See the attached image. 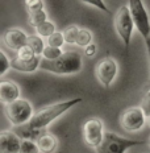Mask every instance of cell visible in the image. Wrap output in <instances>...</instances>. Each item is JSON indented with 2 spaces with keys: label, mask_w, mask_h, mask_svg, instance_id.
<instances>
[{
  "label": "cell",
  "mask_w": 150,
  "mask_h": 153,
  "mask_svg": "<svg viewBox=\"0 0 150 153\" xmlns=\"http://www.w3.org/2000/svg\"><path fill=\"white\" fill-rule=\"evenodd\" d=\"M82 100H83L82 98H74V99L63 100V102H59V103H54V104H50V106L41 108L40 111H37L34 114V116L32 117V120L28 126L32 129L44 131L49 124H52L55 119L62 116L65 112H67L70 108H72L78 103H81Z\"/></svg>",
  "instance_id": "6da1fadb"
},
{
  "label": "cell",
  "mask_w": 150,
  "mask_h": 153,
  "mask_svg": "<svg viewBox=\"0 0 150 153\" xmlns=\"http://www.w3.org/2000/svg\"><path fill=\"white\" fill-rule=\"evenodd\" d=\"M83 68L82 56L78 52H65L55 61H46L42 59L40 65L41 70L53 73L58 75L78 74Z\"/></svg>",
  "instance_id": "7a4b0ae2"
},
{
  "label": "cell",
  "mask_w": 150,
  "mask_h": 153,
  "mask_svg": "<svg viewBox=\"0 0 150 153\" xmlns=\"http://www.w3.org/2000/svg\"><path fill=\"white\" fill-rule=\"evenodd\" d=\"M4 114L7 116L8 122L15 127H23L24 124H29L32 117L34 116L33 106L30 102L24 98L15 100L13 103L4 107Z\"/></svg>",
  "instance_id": "3957f363"
},
{
  "label": "cell",
  "mask_w": 150,
  "mask_h": 153,
  "mask_svg": "<svg viewBox=\"0 0 150 153\" xmlns=\"http://www.w3.org/2000/svg\"><path fill=\"white\" fill-rule=\"evenodd\" d=\"M141 144H145L143 140L125 139L111 132V131H105L103 141L95 151H96V153H125L129 148Z\"/></svg>",
  "instance_id": "277c9868"
},
{
  "label": "cell",
  "mask_w": 150,
  "mask_h": 153,
  "mask_svg": "<svg viewBox=\"0 0 150 153\" xmlns=\"http://www.w3.org/2000/svg\"><path fill=\"white\" fill-rule=\"evenodd\" d=\"M115 29H116L119 37L121 38L123 44L126 48L130 45V40H132L133 29H134V21H133L132 13L128 5H121L117 9L116 15H115Z\"/></svg>",
  "instance_id": "5b68a950"
},
{
  "label": "cell",
  "mask_w": 150,
  "mask_h": 153,
  "mask_svg": "<svg viewBox=\"0 0 150 153\" xmlns=\"http://www.w3.org/2000/svg\"><path fill=\"white\" fill-rule=\"evenodd\" d=\"M128 7L130 9L136 29L141 34L143 41H148L150 38V20L148 12L143 7V3L141 0H129Z\"/></svg>",
  "instance_id": "8992f818"
},
{
  "label": "cell",
  "mask_w": 150,
  "mask_h": 153,
  "mask_svg": "<svg viewBox=\"0 0 150 153\" xmlns=\"http://www.w3.org/2000/svg\"><path fill=\"white\" fill-rule=\"evenodd\" d=\"M146 114L140 106L129 107L123 111L120 116V126L126 132H138L146 124Z\"/></svg>",
  "instance_id": "52a82bcc"
},
{
  "label": "cell",
  "mask_w": 150,
  "mask_h": 153,
  "mask_svg": "<svg viewBox=\"0 0 150 153\" xmlns=\"http://www.w3.org/2000/svg\"><path fill=\"white\" fill-rule=\"evenodd\" d=\"M104 126L99 117H90L83 124V139L86 144L96 149L104 139Z\"/></svg>",
  "instance_id": "ba28073f"
},
{
  "label": "cell",
  "mask_w": 150,
  "mask_h": 153,
  "mask_svg": "<svg viewBox=\"0 0 150 153\" xmlns=\"http://www.w3.org/2000/svg\"><path fill=\"white\" fill-rule=\"evenodd\" d=\"M117 62L111 57H104L95 66V75L104 87H111L117 75Z\"/></svg>",
  "instance_id": "9c48e42d"
},
{
  "label": "cell",
  "mask_w": 150,
  "mask_h": 153,
  "mask_svg": "<svg viewBox=\"0 0 150 153\" xmlns=\"http://www.w3.org/2000/svg\"><path fill=\"white\" fill-rule=\"evenodd\" d=\"M3 44L12 50H20L28 44V34L18 28H11L3 33Z\"/></svg>",
  "instance_id": "30bf717a"
},
{
  "label": "cell",
  "mask_w": 150,
  "mask_h": 153,
  "mask_svg": "<svg viewBox=\"0 0 150 153\" xmlns=\"http://www.w3.org/2000/svg\"><path fill=\"white\" fill-rule=\"evenodd\" d=\"M23 139L15 131H3L0 135V153H20Z\"/></svg>",
  "instance_id": "8fae6325"
},
{
  "label": "cell",
  "mask_w": 150,
  "mask_h": 153,
  "mask_svg": "<svg viewBox=\"0 0 150 153\" xmlns=\"http://www.w3.org/2000/svg\"><path fill=\"white\" fill-rule=\"evenodd\" d=\"M20 99V87L13 81H1L0 82V100L4 106L13 103Z\"/></svg>",
  "instance_id": "7c38bea8"
},
{
  "label": "cell",
  "mask_w": 150,
  "mask_h": 153,
  "mask_svg": "<svg viewBox=\"0 0 150 153\" xmlns=\"http://www.w3.org/2000/svg\"><path fill=\"white\" fill-rule=\"evenodd\" d=\"M41 61H42L41 57H34L33 59H29V61H20V59L15 58L11 61V68L20 73H33L40 68Z\"/></svg>",
  "instance_id": "4fadbf2b"
},
{
  "label": "cell",
  "mask_w": 150,
  "mask_h": 153,
  "mask_svg": "<svg viewBox=\"0 0 150 153\" xmlns=\"http://www.w3.org/2000/svg\"><path fill=\"white\" fill-rule=\"evenodd\" d=\"M36 143L41 153H54L58 148V139L53 133H44L37 139Z\"/></svg>",
  "instance_id": "5bb4252c"
},
{
  "label": "cell",
  "mask_w": 150,
  "mask_h": 153,
  "mask_svg": "<svg viewBox=\"0 0 150 153\" xmlns=\"http://www.w3.org/2000/svg\"><path fill=\"white\" fill-rule=\"evenodd\" d=\"M27 45L33 50L37 57H42V53L46 48L45 44H44V40L38 36V34H28V44Z\"/></svg>",
  "instance_id": "9a60e30c"
},
{
  "label": "cell",
  "mask_w": 150,
  "mask_h": 153,
  "mask_svg": "<svg viewBox=\"0 0 150 153\" xmlns=\"http://www.w3.org/2000/svg\"><path fill=\"white\" fill-rule=\"evenodd\" d=\"M45 21H47V15H46L45 9H41V11L28 13V24L32 25V27L37 28L38 25L44 24Z\"/></svg>",
  "instance_id": "2e32d148"
},
{
  "label": "cell",
  "mask_w": 150,
  "mask_h": 153,
  "mask_svg": "<svg viewBox=\"0 0 150 153\" xmlns=\"http://www.w3.org/2000/svg\"><path fill=\"white\" fill-rule=\"evenodd\" d=\"M92 40H94V34L90 29H86V28H82L79 30V34H78V38H76V45L81 46V48H87L88 45H91Z\"/></svg>",
  "instance_id": "e0dca14e"
},
{
  "label": "cell",
  "mask_w": 150,
  "mask_h": 153,
  "mask_svg": "<svg viewBox=\"0 0 150 153\" xmlns=\"http://www.w3.org/2000/svg\"><path fill=\"white\" fill-rule=\"evenodd\" d=\"M55 25H54V23H52V21H45L44 24L38 25V27L36 28V34H38L41 38L42 37H46L49 38L52 34L55 33Z\"/></svg>",
  "instance_id": "ac0fdd59"
},
{
  "label": "cell",
  "mask_w": 150,
  "mask_h": 153,
  "mask_svg": "<svg viewBox=\"0 0 150 153\" xmlns=\"http://www.w3.org/2000/svg\"><path fill=\"white\" fill-rule=\"evenodd\" d=\"M79 30L81 28L78 25H69L67 28H65L63 30V37H65V42L66 44H76V38H78V34H79Z\"/></svg>",
  "instance_id": "d6986e66"
},
{
  "label": "cell",
  "mask_w": 150,
  "mask_h": 153,
  "mask_svg": "<svg viewBox=\"0 0 150 153\" xmlns=\"http://www.w3.org/2000/svg\"><path fill=\"white\" fill-rule=\"evenodd\" d=\"M62 54H63L62 49H57V48L46 46L45 50H44V53H42V58L46 59V61H55V59H58Z\"/></svg>",
  "instance_id": "ffe728a7"
},
{
  "label": "cell",
  "mask_w": 150,
  "mask_h": 153,
  "mask_svg": "<svg viewBox=\"0 0 150 153\" xmlns=\"http://www.w3.org/2000/svg\"><path fill=\"white\" fill-rule=\"evenodd\" d=\"M63 44H65V37H63V33H61V32H55L47 38V46L61 49L63 46Z\"/></svg>",
  "instance_id": "44dd1931"
},
{
  "label": "cell",
  "mask_w": 150,
  "mask_h": 153,
  "mask_svg": "<svg viewBox=\"0 0 150 153\" xmlns=\"http://www.w3.org/2000/svg\"><path fill=\"white\" fill-rule=\"evenodd\" d=\"M20 153H41L38 145L33 140H23L20 146Z\"/></svg>",
  "instance_id": "7402d4cb"
},
{
  "label": "cell",
  "mask_w": 150,
  "mask_h": 153,
  "mask_svg": "<svg viewBox=\"0 0 150 153\" xmlns=\"http://www.w3.org/2000/svg\"><path fill=\"white\" fill-rule=\"evenodd\" d=\"M34 57H37V56L28 45L23 46L20 50L16 52V58L20 59V61H29V59H33Z\"/></svg>",
  "instance_id": "603a6c76"
},
{
  "label": "cell",
  "mask_w": 150,
  "mask_h": 153,
  "mask_svg": "<svg viewBox=\"0 0 150 153\" xmlns=\"http://www.w3.org/2000/svg\"><path fill=\"white\" fill-rule=\"evenodd\" d=\"M9 69H11V61L4 53V50H0V76L4 75Z\"/></svg>",
  "instance_id": "cb8c5ba5"
},
{
  "label": "cell",
  "mask_w": 150,
  "mask_h": 153,
  "mask_svg": "<svg viewBox=\"0 0 150 153\" xmlns=\"http://www.w3.org/2000/svg\"><path fill=\"white\" fill-rule=\"evenodd\" d=\"M25 5H27L28 13H32V12H37V11L44 9L45 1H42V0H27Z\"/></svg>",
  "instance_id": "d4e9b609"
},
{
  "label": "cell",
  "mask_w": 150,
  "mask_h": 153,
  "mask_svg": "<svg viewBox=\"0 0 150 153\" xmlns=\"http://www.w3.org/2000/svg\"><path fill=\"white\" fill-rule=\"evenodd\" d=\"M140 107L143 110V112L146 114V116H150V88L145 92V95H143Z\"/></svg>",
  "instance_id": "484cf974"
},
{
  "label": "cell",
  "mask_w": 150,
  "mask_h": 153,
  "mask_svg": "<svg viewBox=\"0 0 150 153\" xmlns=\"http://www.w3.org/2000/svg\"><path fill=\"white\" fill-rule=\"evenodd\" d=\"M82 3H84V4H90V5H92V7H96V8L100 9V11H103L108 15L111 13V11L107 8V5H105L101 0H83Z\"/></svg>",
  "instance_id": "4316f807"
},
{
  "label": "cell",
  "mask_w": 150,
  "mask_h": 153,
  "mask_svg": "<svg viewBox=\"0 0 150 153\" xmlns=\"http://www.w3.org/2000/svg\"><path fill=\"white\" fill-rule=\"evenodd\" d=\"M96 44H91V45H88L87 48L84 49V56L88 57V58H91V57H94L95 54H96Z\"/></svg>",
  "instance_id": "83f0119b"
},
{
  "label": "cell",
  "mask_w": 150,
  "mask_h": 153,
  "mask_svg": "<svg viewBox=\"0 0 150 153\" xmlns=\"http://www.w3.org/2000/svg\"><path fill=\"white\" fill-rule=\"evenodd\" d=\"M146 50H148V58H149V73H150V38L148 41H145Z\"/></svg>",
  "instance_id": "f1b7e54d"
},
{
  "label": "cell",
  "mask_w": 150,
  "mask_h": 153,
  "mask_svg": "<svg viewBox=\"0 0 150 153\" xmlns=\"http://www.w3.org/2000/svg\"><path fill=\"white\" fill-rule=\"evenodd\" d=\"M148 126L150 127V116H148Z\"/></svg>",
  "instance_id": "f546056e"
},
{
  "label": "cell",
  "mask_w": 150,
  "mask_h": 153,
  "mask_svg": "<svg viewBox=\"0 0 150 153\" xmlns=\"http://www.w3.org/2000/svg\"><path fill=\"white\" fill-rule=\"evenodd\" d=\"M148 144H149V146H150V137H149V141H148Z\"/></svg>",
  "instance_id": "4dcf8cb0"
}]
</instances>
